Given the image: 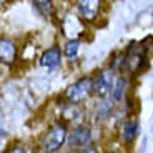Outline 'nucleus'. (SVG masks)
<instances>
[{
	"label": "nucleus",
	"instance_id": "obj_11",
	"mask_svg": "<svg viewBox=\"0 0 153 153\" xmlns=\"http://www.w3.org/2000/svg\"><path fill=\"white\" fill-rule=\"evenodd\" d=\"M62 57H63L62 47L53 45L50 48L43 50L40 58H38V63H40V67H43L47 70H55L62 65Z\"/></svg>",
	"mask_w": 153,
	"mask_h": 153
},
{
	"label": "nucleus",
	"instance_id": "obj_9",
	"mask_svg": "<svg viewBox=\"0 0 153 153\" xmlns=\"http://www.w3.org/2000/svg\"><path fill=\"white\" fill-rule=\"evenodd\" d=\"M117 110V103H115L111 97H105V98H97L95 103H93V120L98 123L102 122H107L111 115L115 113Z\"/></svg>",
	"mask_w": 153,
	"mask_h": 153
},
{
	"label": "nucleus",
	"instance_id": "obj_17",
	"mask_svg": "<svg viewBox=\"0 0 153 153\" xmlns=\"http://www.w3.org/2000/svg\"><path fill=\"white\" fill-rule=\"evenodd\" d=\"M75 153H98V148L97 146H90V148H85V150H78Z\"/></svg>",
	"mask_w": 153,
	"mask_h": 153
},
{
	"label": "nucleus",
	"instance_id": "obj_15",
	"mask_svg": "<svg viewBox=\"0 0 153 153\" xmlns=\"http://www.w3.org/2000/svg\"><path fill=\"white\" fill-rule=\"evenodd\" d=\"M80 40H67L62 47V52H63V57H65L67 62H76L78 58V53H80Z\"/></svg>",
	"mask_w": 153,
	"mask_h": 153
},
{
	"label": "nucleus",
	"instance_id": "obj_12",
	"mask_svg": "<svg viewBox=\"0 0 153 153\" xmlns=\"http://www.w3.org/2000/svg\"><path fill=\"white\" fill-rule=\"evenodd\" d=\"M128 88H130V76L126 73H118L117 76V82H115V87L111 90L110 97L117 105L125 103L128 100Z\"/></svg>",
	"mask_w": 153,
	"mask_h": 153
},
{
	"label": "nucleus",
	"instance_id": "obj_7",
	"mask_svg": "<svg viewBox=\"0 0 153 153\" xmlns=\"http://www.w3.org/2000/svg\"><path fill=\"white\" fill-rule=\"evenodd\" d=\"M103 10V0H75V12L87 23H95Z\"/></svg>",
	"mask_w": 153,
	"mask_h": 153
},
{
	"label": "nucleus",
	"instance_id": "obj_3",
	"mask_svg": "<svg viewBox=\"0 0 153 153\" xmlns=\"http://www.w3.org/2000/svg\"><path fill=\"white\" fill-rule=\"evenodd\" d=\"M93 137H95V126L88 122H83L80 125L72 126V130L68 133V140H67V148L78 152V150L90 148L93 145Z\"/></svg>",
	"mask_w": 153,
	"mask_h": 153
},
{
	"label": "nucleus",
	"instance_id": "obj_19",
	"mask_svg": "<svg viewBox=\"0 0 153 153\" xmlns=\"http://www.w3.org/2000/svg\"><path fill=\"white\" fill-rule=\"evenodd\" d=\"M5 2H8V0H2V4H5Z\"/></svg>",
	"mask_w": 153,
	"mask_h": 153
},
{
	"label": "nucleus",
	"instance_id": "obj_6",
	"mask_svg": "<svg viewBox=\"0 0 153 153\" xmlns=\"http://www.w3.org/2000/svg\"><path fill=\"white\" fill-rule=\"evenodd\" d=\"M117 72L110 67H105V68L98 70V72L93 75V95L97 98H105V97H110L111 90L115 87V82H117Z\"/></svg>",
	"mask_w": 153,
	"mask_h": 153
},
{
	"label": "nucleus",
	"instance_id": "obj_16",
	"mask_svg": "<svg viewBox=\"0 0 153 153\" xmlns=\"http://www.w3.org/2000/svg\"><path fill=\"white\" fill-rule=\"evenodd\" d=\"M5 153H25V150L22 148V146H19V145H15V146H12V148H8Z\"/></svg>",
	"mask_w": 153,
	"mask_h": 153
},
{
	"label": "nucleus",
	"instance_id": "obj_2",
	"mask_svg": "<svg viewBox=\"0 0 153 153\" xmlns=\"http://www.w3.org/2000/svg\"><path fill=\"white\" fill-rule=\"evenodd\" d=\"M68 125L63 122H55L48 126V130L40 138V152L42 153H58L63 146H67L68 140Z\"/></svg>",
	"mask_w": 153,
	"mask_h": 153
},
{
	"label": "nucleus",
	"instance_id": "obj_8",
	"mask_svg": "<svg viewBox=\"0 0 153 153\" xmlns=\"http://www.w3.org/2000/svg\"><path fill=\"white\" fill-rule=\"evenodd\" d=\"M60 122H63L65 125H80L85 120V110L82 108V105L68 103L67 100H63V103L60 107Z\"/></svg>",
	"mask_w": 153,
	"mask_h": 153
},
{
	"label": "nucleus",
	"instance_id": "obj_10",
	"mask_svg": "<svg viewBox=\"0 0 153 153\" xmlns=\"http://www.w3.org/2000/svg\"><path fill=\"white\" fill-rule=\"evenodd\" d=\"M118 133H120L122 143H125V145L133 143L137 140L138 133H140V122H138V118H135V117L125 118L118 128Z\"/></svg>",
	"mask_w": 153,
	"mask_h": 153
},
{
	"label": "nucleus",
	"instance_id": "obj_14",
	"mask_svg": "<svg viewBox=\"0 0 153 153\" xmlns=\"http://www.w3.org/2000/svg\"><path fill=\"white\" fill-rule=\"evenodd\" d=\"M33 10L43 19H52L55 15V5L53 0H30Z\"/></svg>",
	"mask_w": 153,
	"mask_h": 153
},
{
	"label": "nucleus",
	"instance_id": "obj_5",
	"mask_svg": "<svg viewBox=\"0 0 153 153\" xmlns=\"http://www.w3.org/2000/svg\"><path fill=\"white\" fill-rule=\"evenodd\" d=\"M60 32L67 40H80L87 35V22L78 17V13H65L60 20Z\"/></svg>",
	"mask_w": 153,
	"mask_h": 153
},
{
	"label": "nucleus",
	"instance_id": "obj_13",
	"mask_svg": "<svg viewBox=\"0 0 153 153\" xmlns=\"http://www.w3.org/2000/svg\"><path fill=\"white\" fill-rule=\"evenodd\" d=\"M17 53H19V48H17V43L13 40L5 37L0 38V60L4 65H13L17 60Z\"/></svg>",
	"mask_w": 153,
	"mask_h": 153
},
{
	"label": "nucleus",
	"instance_id": "obj_1",
	"mask_svg": "<svg viewBox=\"0 0 153 153\" xmlns=\"http://www.w3.org/2000/svg\"><path fill=\"white\" fill-rule=\"evenodd\" d=\"M153 38H145L140 42H131L130 45L125 48V58L126 65L125 72L130 75H138L148 67V53H150V45L148 42Z\"/></svg>",
	"mask_w": 153,
	"mask_h": 153
},
{
	"label": "nucleus",
	"instance_id": "obj_18",
	"mask_svg": "<svg viewBox=\"0 0 153 153\" xmlns=\"http://www.w3.org/2000/svg\"><path fill=\"white\" fill-rule=\"evenodd\" d=\"M103 153H117V152H103Z\"/></svg>",
	"mask_w": 153,
	"mask_h": 153
},
{
	"label": "nucleus",
	"instance_id": "obj_4",
	"mask_svg": "<svg viewBox=\"0 0 153 153\" xmlns=\"http://www.w3.org/2000/svg\"><path fill=\"white\" fill-rule=\"evenodd\" d=\"M93 95V75L80 76L78 80L70 83L67 90L63 92V100L68 103H76L82 105L85 103L90 97Z\"/></svg>",
	"mask_w": 153,
	"mask_h": 153
}]
</instances>
